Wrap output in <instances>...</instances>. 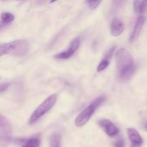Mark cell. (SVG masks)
<instances>
[{
    "label": "cell",
    "mask_w": 147,
    "mask_h": 147,
    "mask_svg": "<svg viewBox=\"0 0 147 147\" xmlns=\"http://www.w3.org/2000/svg\"><path fill=\"white\" fill-rule=\"evenodd\" d=\"M116 65L119 78L122 81H127L135 72L134 60L126 49L121 48L116 54Z\"/></svg>",
    "instance_id": "1"
},
{
    "label": "cell",
    "mask_w": 147,
    "mask_h": 147,
    "mask_svg": "<svg viewBox=\"0 0 147 147\" xmlns=\"http://www.w3.org/2000/svg\"><path fill=\"white\" fill-rule=\"evenodd\" d=\"M30 46L27 40H17L0 45V55H10L23 57L30 51Z\"/></svg>",
    "instance_id": "2"
},
{
    "label": "cell",
    "mask_w": 147,
    "mask_h": 147,
    "mask_svg": "<svg viewBox=\"0 0 147 147\" xmlns=\"http://www.w3.org/2000/svg\"><path fill=\"white\" fill-rule=\"evenodd\" d=\"M105 100H106L105 96H100L96 100H93L84 110H83V111L79 113V115L76 118V121H75L76 126H83L85 124H86L90 119V118L92 117L93 113H95L96 109L105 101Z\"/></svg>",
    "instance_id": "3"
},
{
    "label": "cell",
    "mask_w": 147,
    "mask_h": 147,
    "mask_svg": "<svg viewBox=\"0 0 147 147\" xmlns=\"http://www.w3.org/2000/svg\"><path fill=\"white\" fill-rule=\"evenodd\" d=\"M57 98V97L56 94H53L47 98L32 113L30 121H29L30 124L32 125L35 123L40 118L42 117L45 113H47L55 104Z\"/></svg>",
    "instance_id": "4"
},
{
    "label": "cell",
    "mask_w": 147,
    "mask_h": 147,
    "mask_svg": "<svg viewBox=\"0 0 147 147\" xmlns=\"http://www.w3.org/2000/svg\"><path fill=\"white\" fill-rule=\"evenodd\" d=\"M11 139V124L5 116L0 114V146L7 147Z\"/></svg>",
    "instance_id": "5"
},
{
    "label": "cell",
    "mask_w": 147,
    "mask_h": 147,
    "mask_svg": "<svg viewBox=\"0 0 147 147\" xmlns=\"http://www.w3.org/2000/svg\"><path fill=\"white\" fill-rule=\"evenodd\" d=\"M79 46H80V40L78 38L75 39L70 43V47H69V48L67 50L55 55V58L57 59V60H66V59L70 58L77 51Z\"/></svg>",
    "instance_id": "6"
},
{
    "label": "cell",
    "mask_w": 147,
    "mask_h": 147,
    "mask_svg": "<svg viewBox=\"0 0 147 147\" xmlns=\"http://www.w3.org/2000/svg\"><path fill=\"white\" fill-rule=\"evenodd\" d=\"M98 124L104 130L106 134L110 137H113L119 134V128L115 126L111 121L108 120V119H101V120L98 121Z\"/></svg>",
    "instance_id": "7"
},
{
    "label": "cell",
    "mask_w": 147,
    "mask_h": 147,
    "mask_svg": "<svg viewBox=\"0 0 147 147\" xmlns=\"http://www.w3.org/2000/svg\"><path fill=\"white\" fill-rule=\"evenodd\" d=\"M127 135L131 142V147H142L143 144V139L137 130L134 128L127 129Z\"/></svg>",
    "instance_id": "8"
},
{
    "label": "cell",
    "mask_w": 147,
    "mask_h": 147,
    "mask_svg": "<svg viewBox=\"0 0 147 147\" xmlns=\"http://www.w3.org/2000/svg\"><path fill=\"white\" fill-rule=\"evenodd\" d=\"M145 20H146V18L144 16H140V17H138L137 20H136V23H135L133 31H132L131 34L130 35V38H129V41L131 42H135L137 40L138 37H139L142 28L144 27V24L145 23Z\"/></svg>",
    "instance_id": "9"
},
{
    "label": "cell",
    "mask_w": 147,
    "mask_h": 147,
    "mask_svg": "<svg viewBox=\"0 0 147 147\" xmlns=\"http://www.w3.org/2000/svg\"><path fill=\"white\" fill-rule=\"evenodd\" d=\"M124 30V24L119 18H114L111 25V33L114 37H118L123 33Z\"/></svg>",
    "instance_id": "10"
},
{
    "label": "cell",
    "mask_w": 147,
    "mask_h": 147,
    "mask_svg": "<svg viewBox=\"0 0 147 147\" xmlns=\"http://www.w3.org/2000/svg\"><path fill=\"white\" fill-rule=\"evenodd\" d=\"M115 48L116 47H113L105 55V57H103V60L100 62L99 65L97 67V71L98 72H101L103 70H106L108 67V66L111 63V60L112 55H113V53L114 52Z\"/></svg>",
    "instance_id": "11"
},
{
    "label": "cell",
    "mask_w": 147,
    "mask_h": 147,
    "mask_svg": "<svg viewBox=\"0 0 147 147\" xmlns=\"http://www.w3.org/2000/svg\"><path fill=\"white\" fill-rule=\"evenodd\" d=\"M14 16L10 12H3L1 14V20H0V27L9 24L14 21Z\"/></svg>",
    "instance_id": "12"
},
{
    "label": "cell",
    "mask_w": 147,
    "mask_h": 147,
    "mask_svg": "<svg viewBox=\"0 0 147 147\" xmlns=\"http://www.w3.org/2000/svg\"><path fill=\"white\" fill-rule=\"evenodd\" d=\"M40 139L38 136H33L24 142L22 147H40Z\"/></svg>",
    "instance_id": "13"
},
{
    "label": "cell",
    "mask_w": 147,
    "mask_h": 147,
    "mask_svg": "<svg viewBox=\"0 0 147 147\" xmlns=\"http://www.w3.org/2000/svg\"><path fill=\"white\" fill-rule=\"evenodd\" d=\"M61 137L59 134H54L52 136L50 140V146L51 147H60Z\"/></svg>",
    "instance_id": "14"
},
{
    "label": "cell",
    "mask_w": 147,
    "mask_h": 147,
    "mask_svg": "<svg viewBox=\"0 0 147 147\" xmlns=\"http://www.w3.org/2000/svg\"><path fill=\"white\" fill-rule=\"evenodd\" d=\"M103 0H88V4L90 9H95L97 8Z\"/></svg>",
    "instance_id": "15"
},
{
    "label": "cell",
    "mask_w": 147,
    "mask_h": 147,
    "mask_svg": "<svg viewBox=\"0 0 147 147\" xmlns=\"http://www.w3.org/2000/svg\"><path fill=\"white\" fill-rule=\"evenodd\" d=\"M124 2L125 0H113V6L114 9H118L123 5Z\"/></svg>",
    "instance_id": "16"
},
{
    "label": "cell",
    "mask_w": 147,
    "mask_h": 147,
    "mask_svg": "<svg viewBox=\"0 0 147 147\" xmlns=\"http://www.w3.org/2000/svg\"><path fill=\"white\" fill-rule=\"evenodd\" d=\"M141 3H142V0H135L134 3V8L135 11L138 14H140Z\"/></svg>",
    "instance_id": "17"
},
{
    "label": "cell",
    "mask_w": 147,
    "mask_h": 147,
    "mask_svg": "<svg viewBox=\"0 0 147 147\" xmlns=\"http://www.w3.org/2000/svg\"><path fill=\"white\" fill-rule=\"evenodd\" d=\"M147 11V0H142L140 7V14L146 12Z\"/></svg>",
    "instance_id": "18"
},
{
    "label": "cell",
    "mask_w": 147,
    "mask_h": 147,
    "mask_svg": "<svg viewBox=\"0 0 147 147\" xmlns=\"http://www.w3.org/2000/svg\"><path fill=\"white\" fill-rule=\"evenodd\" d=\"M114 147H125V143L123 139H119L115 142Z\"/></svg>",
    "instance_id": "19"
},
{
    "label": "cell",
    "mask_w": 147,
    "mask_h": 147,
    "mask_svg": "<svg viewBox=\"0 0 147 147\" xmlns=\"http://www.w3.org/2000/svg\"><path fill=\"white\" fill-rule=\"evenodd\" d=\"M9 83H1L0 84V93L6 91L9 87Z\"/></svg>",
    "instance_id": "20"
},
{
    "label": "cell",
    "mask_w": 147,
    "mask_h": 147,
    "mask_svg": "<svg viewBox=\"0 0 147 147\" xmlns=\"http://www.w3.org/2000/svg\"><path fill=\"white\" fill-rule=\"evenodd\" d=\"M57 0H51L50 1V3H53V2H55V1H57Z\"/></svg>",
    "instance_id": "21"
},
{
    "label": "cell",
    "mask_w": 147,
    "mask_h": 147,
    "mask_svg": "<svg viewBox=\"0 0 147 147\" xmlns=\"http://www.w3.org/2000/svg\"><path fill=\"white\" fill-rule=\"evenodd\" d=\"M144 126H145V128H146V130H147V121L146 122V123H145Z\"/></svg>",
    "instance_id": "22"
},
{
    "label": "cell",
    "mask_w": 147,
    "mask_h": 147,
    "mask_svg": "<svg viewBox=\"0 0 147 147\" xmlns=\"http://www.w3.org/2000/svg\"></svg>",
    "instance_id": "23"
}]
</instances>
